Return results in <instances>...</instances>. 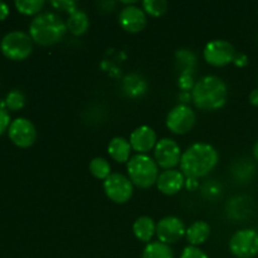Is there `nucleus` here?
I'll return each mask as SVG.
<instances>
[{"mask_svg": "<svg viewBox=\"0 0 258 258\" xmlns=\"http://www.w3.org/2000/svg\"><path fill=\"white\" fill-rule=\"evenodd\" d=\"M66 24H67V29L71 34L80 37V35L85 34L90 28V18H88L87 13L77 9L72 14L68 15Z\"/></svg>", "mask_w": 258, "mask_h": 258, "instance_id": "nucleus-22", "label": "nucleus"}, {"mask_svg": "<svg viewBox=\"0 0 258 258\" xmlns=\"http://www.w3.org/2000/svg\"><path fill=\"white\" fill-rule=\"evenodd\" d=\"M233 63L237 67H246V66L248 64V57H247L244 53H237L236 57H234L233 59Z\"/></svg>", "mask_w": 258, "mask_h": 258, "instance_id": "nucleus-34", "label": "nucleus"}, {"mask_svg": "<svg viewBox=\"0 0 258 258\" xmlns=\"http://www.w3.org/2000/svg\"><path fill=\"white\" fill-rule=\"evenodd\" d=\"M168 7L169 4L165 0H145V2L141 3V8L144 9V12L154 18L165 14Z\"/></svg>", "mask_w": 258, "mask_h": 258, "instance_id": "nucleus-27", "label": "nucleus"}, {"mask_svg": "<svg viewBox=\"0 0 258 258\" xmlns=\"http://www.w3.org/2000/svg\"><path fill=\"white\" fill-rule=\"evenodd\" d=\"M3 54L12 60H23L32 54L33 39L28 33L13 30L7 33L0 42Z\"/></svg>", "mask_w": 258, "mask_h": 258, "instance_id": "nucleus-5", "label": "nucleus"}, {"mask_svg": "<svg viewBox=\"0 0 258 258\" xmlns=\"http://www.w3.org/2000/svg\"><path fill=\"white\" fill-rule=\"evenodd\" d=\"M127 175L134 186H138L139 189H149L156 185L160 173L154 158L148 154H135L127 161Z\"/></svg>", "mask_w": 258, "mask_h": 258, "instance_id": "nucleus-4", "label": "nucleus"}, {"mask_svg": "<svg viewBox=\"0 0 258 258\" xmlns=\"http://www.w3.org/2000/svg\"><path fill=\"white\" fill-rule=\"evenodd\" d=\"M185 188L190 191L197 190L199 188V181L196 180V179L185 178Z\"/></svg>", "mask_w": 258, "mask_h": 258, "instance_id": "nucleus-36", "label": "nucleus"}, {"mask_svg": "<svg viewBox=\"0 0 258 258\" xmlns=\"http://www.w3.org/2000/svg\"><path fill=\"white\" fill-rule=\"evenodd\" d=\"M185 224L175 216H168L161 218L156 223V236L159 242L165 244H174L185 237Z\"/></svg>", "mask_w": 258, "mask_h": 258, "instance_id": "nucleus-12", "label": "nucleus"}, {"mask_svg": "<svg viewBox=\"0 0 258 258\" xmlns=\"http://www.w3.org/2000/svg\"><path fill=\"white\" fill-rule=\"evenodd\" d=\"M10 116L5 108L0 107V135L10 126Z\"/></svg>", "mask_w": 258, "mask_h": 258, "instance_id": "nucleus-33", "label": "nucleus"}, {"mask_svg": "<svg viewBox=\"0 0 258 258\" xmlns=\"http://www.w3.org/2000/svg\"><path fill=\"white\" fill-rule=\"evenodd\" d=\"M67 24L59 14L43 12L33 18L29 24V35L33 42L43 47H49L62 42L67 34Z\"/></svg>", "mask_w": 258, "mask_h": 258, "instance_id": "nucleus-3", "label": "nucleus"}, {"mask_svg": "<svg viewBox=\"0 0 258 258\" xmlns=\"http://www.w3.org/2000/svg\"><path fill=\"white\" fill-rule=\"evenodd\" d=\"M228 100V87L221 77L214 75L199 78L191 90V102L202 111H217Z\"/></svg>", "mask_w": 258, "mask_h": 258, "instance_id": "nucleus-2", "label": "nucleus"}, {"mask_svg": "<svg viewBox=\"0 0 258 258\" xmlns=\"http://www.w3.org/2000/svg\"><path fill=\"white\" fill-rule=\"evenodd\" d=\"M165 122L170 133L175 135H185L196 126L197 116L193 108L179 103L169 111Z\"/></svg>", "mask_w": 258, "mask_h": 258, "instance_id": "nucleus-8", "label": "nucleus"}, {"mask_svg": "<svg viewBox=\"0 0 258 258\" xmlns=\"http://www.w3.org/2000/svg\"><path fill=\"white\" fill-rule=\"evenodd\" d=\"M211 232V226L207 222L196 221L186 228L185 238L189 242V246L198 247L208 241Z\"/></svg>", "mask_w": 258, "mask_h": 258, "instance_id": "nucleus-18", "label": "nucleus"}, {"mask_svg": "<svg viewBox=\"0 0 258 258\" xmlns=\"http://www.w3.org/2000/svg\"><path fill=\"white\" fill-rule=\"evenodd\" d=\"M133 232L136 238L144 243H150L153 237L156 234V224L153 218L148 216H141L134 222Z\"/></svg>", "mask_w": 258, "mask_h": 258, "instance_id": "nucleus-19", "label": "nucleus"}, {"mask_svg": "<svg viewBox=\"0 0 258 258\" xmlns=\"http://www.w3.org/2000/svg\"><path fill=\"white\" fill-rule=\"evenodd\" d=\"M236 54L234 45L226 39L211 40L203 49L204 59L213 67H224L229 63H233Z\"/></svg>", "mask_w": 258, "mask_h": 258, "instance_id": "nucleus-7", "label": "nucleus"}, {"mask_svg": "<svg viewBox=\"0 0 258 258\" xmlns=\"http://www.w3.org/2000/svg\"><path fill=\"white\" fill-rule=\"evenodd\" d=\"M118 23L121 28L127 33H140L145 29L148 24L146 19V13L144 12L143 8L138 7L136 4L127 5L122 8L118 14Z\"/></svg>", "mask_w": 258, "mask_h": 258, "instance_id": "nucleus-13", "label": "nucleus"}, {"mask_svg": "<svg viewBox=\"0 0 258 258\" xmlns=\"http://www.w3.org/2000/svg\"><path fill=\"white\" fill-rule=\"evenodd\" d=\"M130 145L133 151L136 154H148L153 149H155L158 144V135L155 130L150 126H139L131 133L130 135Z\"/></svg>", "mask_w": 258, "mask_h": 258, "instance_id": "nucleus-14", "label": "nucleus"}, {"mask_svg": "<svg viewBox=\"0 0 258 258\" xmlns=\"http://www.w3.org/2000/svg\"><path fill=\"white\" fill-rule=\"evenodd\" d=\"M203 197L208 201H216L222 196V185L217 180H208L201 186Z\"/></svg>", "mask_w": 258, "mask_h": 258, "instance_id": "nucleus-29", "label": "nucleus"}, {"mask_svg": "<svg viewBox=\"0 0 258 258\" xmlns=\"http://www.w3.org/2000/svg\"><path fill=\"white\" fill-rule=\"evenodd\" d=\"M249 102H251V105L258 107V87L249 93Z\"/></svg>", "mask_w": 258, "mask_h": 258, "instance_id": "nucleus-38", "label": "nucleus"}, {"mask_svg": "<svg viewBox=\"0 0 258 258\" xmlns=\"http://www.w3.org/2000/svg\"><path fill=\"white\" fill-rule=\"evenodd\" d=\"M175 67L180 75L194 76L197 70V55L193 50L180 48L175 52Z\"/></svg>", "mask_w": 258, "mask_h": 258, "instance_id": "nucleus-20", "label": "nucleus"}, {"mask_svg": "<svg viewBox=\"0 0 258 258\" xmlns=\"http://www.w3.org/2000/svg\"><path fill=\"white\" fill-rule=\"evenodd\" d=\"M107 153L110 158L116 163H127L131 159V153H133V148L130 145V141L126 140L125 138L121 136H116L110 141L107 146Z\"/></svg>", "mask_w": 258, "mask_h": 258, "instance_id": "nucleus-16", "label": "nucleus"}, {"mask_svg": "<svg viewBox=\"0 0 258 258\" xmlns=\"http://www.w3.org/2000/svg\"><path fill=\"white\" fill-rule=\"evenodd\" d=\"M9 7H8V4H5V3L0 2V20H4L7 19L8 15H9Z\"/></svg>", "mask_w": 258, "mask_h": 258, "instance_id": "nucleus-37", "label": "nucleus"}, {"mask_svg": "<svg viewBox=\"0 0 258 258\" xmlns=\"http://www.w3.org/2000/svg\"><path fill=\"white\" fill-rule=\"evenodd\" d=\"M45 3L43 0H17L15 8L19 13L24 15H35L40 14L44 8Z\"/></svg>", "mask_w": 258, "mask_h": 258, "instance_id": "nucleus-26", "label": "nucleus"}, {"mask_svg": "<svg viewBox=\"0 0 258 258\" xmlns=\"http://www.w3.org/2000/svg\"><path fill=\"white\" fill-rule=\"evenodd\" d=\"M254 173H256V168L248 159H241L232 165V174L234 179L242 183H248L249 180H252Z\"/></svg>", "mask_w": 258, "mask_h": 258, "instance_id": "nucleus-23", "label": "nucleus"}, {"mask_svg": "<svg viewBox=\"0 0 258 258\" xmlns=\"http://www.w3.org/2000/svg\"><path fill=\"white\" fill-rule=\"evenodd\" d=\"M253 155H254V159L258 161V140L256 141V144H254L253 146Z\"/></svg>", "mask_w": 258, "mask_h": 258, "instance_id": "nucleus-39", "label": "nucleus"}, {"mask_svg": "<svg viewBox=\"0 0 258 258\" xmlns=\"http://www.w3.org/2000/svg\"><path fill=\"white\" fill-rule=\"evenodd\" d=\"M25 105V96L19 90L10 91L5 98V106L12 111L22 110Z\"/></svg>", "mask_w": 258, "mask_h": 258, "instance_id": "nucleus-28", "label": "nucleus"}, {"mask_svg": "<svg viewBox=\"0 0 258 258\" xmlns=\"http://www.w3.org/2000/svg\"><path fill=\"white\" fill-rule=\"evenodd\" d=\"M88 170H90L91 175H92L93 178L98 179V180H103V181H105L111 174H112L110 163H108L105 158H101V156L93 158L92 160L90 161Z\"/></svg>", "mask_w": 258, "mask_h": 258, "instance_id": "nucleus-25", "label": "nucleus"}, {"mask_svg": "<svg viewBox=\"0 0 258 258\" xmlns=\"http://www.w3.org/2000/svg\"><path fill=\"white\" fill-rule=\"evenodd\" d=\"M197 81L194 80V76L191 75H180L178 78V86L181 91H188L191 92Z\"/></svg>", "mask_w": 258, "mask_h": 258, "instance_id": "nucleus-32", "label": "nucleus"}, {"mask_svg": "<svg viewBox=\"0 0 258 258\" xmlns=\"http://www.w3.org/2000/svg\"><path fill=\"white\" fill-rule=\"evenodd\" d=\"M181 149L174 139H160L154 149V160L159 168L164 170H171L180 164Z\"/></svg>", "mask_w": 258, "mask_h": 258, "instance_id": "nucleus-10", "label": "nucleus"}, {"mask_svg": "<svg viewBox=\"0 0 258 258\" xmlns=\"http://www.w3.org/2000/svg\"><path fill=\"white\" fill-rule=\"evenodd\" d=\"M180 258H209V256L199 247L188 246L183 249Z\"/></svg>", "mask_w": 258, "mask_h": 258, "instance_id": "nucleus-31", "label": "nucleus"}, {"mask_svg": "<svg viewBox=\"0 0 258 258\" xmlns=\"http://www.w3.org/2000/svg\"><path fill=\"white\" fill-rule=\"evenodd\" d=\"M227 213L229 218L234 221L247 218V216L252 213V199L246 197H236L231 199L227 204Z\"/></svg>", "mask_w": 258, "mask_h": 258, "instance_id": "nucleus-21", "label": "nucleus"}, {"mask_svg": "<svg viewBox=\"0 0 258 258\" xmlns=\"http://www.w3.org/2000/svg\"><path fill=\"white\" fill-rule=\"evenodd\" d=\"M219 161V154L213 145L207 143H196L183 151L180 159V171L188 179H196L209 175Z\"/></svg>", "mask_w": 258, "mask_h": 258, "instance_id": "nucleus-1", "label": "nucleus"}, {"mask_svg": "<svg viewBox=\"0 0 258 258\" xmlns=\"http://www.w3.org/2000/svg\"><path fill=\"white\" fill-rule=\"evenodd\" d=\"M103 191L113 203L125 204L133 198L134 184L128 176L121 173H112L103 181Z\"/></svg>", "mask_w": 258, "mask_h": 258, "instance_id": "nucleus-6", "label": "nucleus"}, {"mask_svg": "<svg viewBox=\"0 0 258 258\" xmlns=\"http://www.w3.org/2000/svg\"><path fill=\"white\" fill-rule=\"evenodd\" d=\"M8 134L12 143L23 149L30 148L37 141V128L34 123L24 117H18L12 121Z\"/></svg>", "mask_w": 258, "mask_h": 258, "instance_id": "nucleus-11", "label": "nucleus"}, {"mask_svg": "<svg viewBox=\"0 0 258 258\" xmlns=\"http://www.w3.org/2000/svg\"><path fill=\"white\" fill-rule=\"evenodd\" d=\"M122 92L130 98L143 97L148 91V82L138 73H130L122 80Z\"/></svg>", "mask_w": 258, "mask_h": 258, "instance_id": "nucleus-17", "label": "nucleus"}, {"mask_svg": "<svg viewBox=\"0 0 258 258\" xmlns=\"http://www.w3.org/2000/svg\"><path fill=\"white\" fill-rule=\"evenodd\" d=\"M141 258H175V256L169 244L161 243L158 241L146 244Z\"/></svg>", "mask_w": 258, "mask_h": 258, "instance_id": "nucleus-24", "label": "nucleus"}, {"mask_svg": "<svg viewBox=\"0 0 258 258\" xmlns=\"http://www.w3.org/2000/svg\"><path fill=\"white\" fill-rule=\"evenodd\" d=\"M156 186L164 196H175L185 188V176L176 169L164 170L159 175Z\"/></svg>", "mask_w": 258, "mask_h": 258, "instance_id": "nucleus-15", "label": "nucleus"}, {"mask_svg": "<svg viewBox=\"0 0 258 258\" xmlns=\"http://www.w3.org/2000/svg\"><path fill=\"white\" fill-rule=\"evenodd\" d=\"M231 253L237 258H253L258 254V232L239 229L229 239Z\"/></svg>", "mask_w": 258, "mask_h": 258, "instance_id": "nucleus-9", "label": "nucleus"}, {"mask_svg": "<svg viewBox=\"0 0 258 258\" xmlns=\"http://www.w3.org/2000/svg\"><path fill=\"white\" fill-rule=\"evenodd\" d=\"M178 98L179 101H180V105H188L191 101V92H188V91H180Z\"/></svg>", "mask_w": 258, "mask_h": 258, "instance_id": "nucleus-35", "label": "nucleus"}, {"mask_svg": "<svg viewBox=\"0 0 258 258\" xmlns=\"http://www.w3.org/2000/svg\"><path fill=\"white\" fill-rule=\"evenodd\" d=\"M50 5L54 9L68 13V15L72 14L73 12L78 9V4L76 2H72V0H54V2H50Z\"/></svg>", "mask_w": 258, "mask_h": 258, "instance_id": "nucleus-30", "label": "nucleus"}]
</instances>
